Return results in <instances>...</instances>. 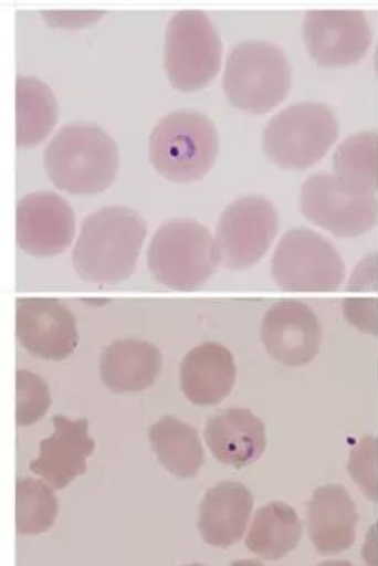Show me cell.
Masks as SVG:
<instances>
[{
    "mask_svg": "<svg viewBox=\"0 0 378 566\" xmlns=\"http://www.w3.org/2000/svg\"><path fill=\"white\" fill-rule=\"evenodd\" d=\"M147 223L128 207L101 208L84 220L73 250V266L85 282L114 285L136 270Z\"/></svg>",
    "mask_w": 378,
    "mask_h": 566,
    "instance_id": "6da1fadb",
    "label": "cell"
},
{
    "mask_svg": "<svg viewBox=\"0 0 378 566\" xmlns=\"http://www.w3.org/2000/svg\"><path fill=\"white\" fill-rule=\"evenodd\" d=\"M43 163L59 190L92 196L113 184L119 168V148L97 125L71 124L46 145Z\"/></svg>",
    "mask_w": 378,
    "mask_h": 566,
    "instance_id": "7a4b0ae2",
    "label": "cell"
},
{
    "mask_svg": "<svg viewBox=\"0 0 378 566\" xmlns=\"http://www.w3.org/2000/svg\"><path fill=\"white\" fill-rule=\"evenodd\" d=\"M219 132L192 109L167 114L149 136V160L165 179L191 184L210 172L219 156Z\"/></svg>",
    "mask_w": 378,
    "mask_h": 566,
    "instance_id": "3957f363",
    "label": "cell"
},
{
    "mask_svg": "<svg viewBox=\"0 0 378 566\" xmlns=\"http://www.w3.org/2000/svg\"><path fill=\"white\" fill-rule=\"evenodd\" d=\"M147 258L156 281L176 291L199 290L220 263L216 239L191 219L164 223L153 235Z\"/></svg>",
    "mask_w": 378,
    "mask_h": 566,
    "instance_id": "277c9868",
    "label": "cell"
},
{
    "mask_svg": "<svg viewBox=\"0 0 378 566\" xmlns=\"http://www.w3.org/2000/svg\"><path fill=\"white\" fill-rule=\"evenodd\" d=\"M291 74L290 62L279 46L246 41L234 46L228 56L223 90L235 108L262 116L285 101Z\"/></svg>",
    "mask_w": 378,
    "mask_h": 566,
    "instance_id": "5b68a950",
    "label": "cell"
},
{
    "mask_svg": "<svg viewBox=\"0 0 378 566\" xmlns=\"http://www.w3.org/2000/svg\"><path fill=\"white\" fill-rule=\"evenodd\" d=\"M337 136V117L328 105L302 102L270 120L263 133V149L279 167L305 170L328 153Z\"/></svg>",
    "mask_w": 378,
    "mask_h": 566,
    "instance_id": "8992f818",
    "label": "cell"
},
{
    "mask_svg": "<svg viewBox=\"0 0 378 566\" xmlns=\"http://www.w3.org/2000/svg\"><path fill=\"white\" fill-rule=\"evenodd\" d=\"M222 41L202 11H180L168 23L165 38V70L180 92H197L218 76Z\"/></svg>",
    "mask_w": 378,
    "mask_h": 566,
    "instance_id": "52a82bcc",
    "label": "cell"
},
{
    "mask_svg": "<svg viewBox=\"0 0 378 566\" xmlns=\"http://www.w3.org/2000/svg\"><path fill=\"white\" fill-rule=\"evenodd\" d=\"M271 271L282 290L297 293H330L345 279V263L336 248L309 228H294L283 235Z\"/></svg>",
    "mask_w": 378,
    "mask_h": 566,
    "instance_id": "ba28073f",
    "label": "cell"
},
{
    "mask_svg": "<svg viewBox=\"0 0 378 566\" xmlns=\"http://www.w3.org/2000/svg\"><path fill=\"white\" fill-rule=\"evenodd\" d=\"M277 211L262 196L234 200L220 218L216 245L228 270H246L266 254L277 234Z\"/></svg>",
    "mask_w": 378,
    "mask_h": 566,
    "instance_id": "9c48e42d",
    "label": "cell"
},
{
    "mask_svg": "<svg viewBox=\"0 0 378 566\" xmlns=\"http://www.w3.org/2000/svg\"><path fill=\"white\" fill-rule=\"evenodd\" d=\"M303 39L311 57L321 66H348L368 53L372 30L357 10L309 11L303 22Z\"/></svg>",
    "mask_w": 378,
    "mask_h": 566,
    "instance_id": "30bf717a",
    "label": "cell"
},
{
    "mask_svg": "<svg viewBox=\"0 0 378 566\" xmlns=\"http://www.w3.org/2000/svg\"><path fill=\"white\" fill-rule=\"evenodd\" d=\"M303 216L337 238H357L371 230L378 220L374 196L354 198L338 187L336 177L311 176L301 191Z\"/></svg>",
    "mask_w": 378,
    "mask_h": 566,
    "instance_id": "8fae6325",
    "label": "cell"
},
{
    "mask_svg": "<svg viewBox=\"0 0 378 566\" xmlns=\"http://www.w3.org/2000/svg\"><path fill=\"white\" fill-rule=\"evenodd\" d=\"M76 235V214L53 191L31 192L15 208V238L23 251L35 258L63 253Z\"/></svg>",
    "mask_w": 378,
    "mask_h": 566,
    "instance_id": "7c38bea8",
    "label": "cell"
},
{
    "mask_svg": "<svg viewBox=\"0 0 378 566\" xmlns=\"http://www.w3.org/2000/svg\"><path fill=\"white\" fill-rule=\"evenodd\" d=\"M15 334L27 352L45 360L66 359L78 342L76 317L57 298H19Z\"/></svg>",
    "mask_w": 378,
    "mask_h": 566,
    "instance_id": "4fadbf2b",
    "label": "cell"
},
{
    "mask_svg": "<svg viewBox=\"0 0 378 566\" xmlns=\"http://www.w3.org/2000/svg\"><path fill=\"white\" fill-rule=\"evenodd\" d=\"M260 336L267 354L286 367L308 365L321 352V322L303 302L282 301L271 306Z\"/></svg>",
    "mask_w": 378,
    "mask_h": 566,
    "instance_id": "5bb4252c",
    "label": "cell"
},
{
    "mask_svg": "<svg viewBox=\"0 0 378 566\" xmlns=\"http://www.w3.org/2000/svg\"><path fill=\"white\" fill-rule=\"evenodd\" d=\"M54 432L39 446V458L30 470L41 475L53 490H63L86 471V459L96 450V442L88 434L86 419L71 420L54 416Z\"/></svg>",
    "mask_w": 378,
    "mask_h": 566,
    "instance_id": "9a60e30c",
    "label": "cell"
},
{
    "mask_svg": "<svg viewBox=\"0 0 378 566\" xmlns=\"http://www.w3.org/2000/svg\"><path fill=\"white\" fill-rule=\"evenodd\" d=\"M358 513L345 486L328 483L314 491L308 505V533L322 556H334L356 542Z\"/></svg>",
    "mask_w": 378,
    "mask_h": 566,
    "instance_id": "2e32d148",
    "label": "cell"
},
{
    "mask_svg": "<svg viewBox=\"0 0 378 566\" xmlns=\"http://www.w3.org/2000/svg\"><path fill=\"white\" fill-rule=\"evenodd\" d=\"M204 440L212 455L224 465L245 468L265 453V423L246 408H230L208 420Z\"/></svg>",
    "mask_w": 378,
    "mask_h": 566,
    "instance_id": "e0dca14e",
    "label": "cell"
},
{
    "mask_svg": "<svg viewBox=\"0 0 378 566\" xmlns=\"http://www.w3.org/2000/svg\"><path fill=\"white\" fill-rule=\"evenodd\" d=\"M252 510L251 491L243 483L224 481L204 494L197 526L208 545L230 548L242 541Z\"/></svg>",
    "mask_w": 378,
    "mask_h": 566,
    "instance_id": "ac0fdd59",
    "label": "cell"
},
{
    "mask_svg": "<svg viewBox=\"0 0 378 566\" xmlns=\"http://www.w3.org/2000/svg\"><path fill=\"white\" fill-rule=\"evenodd\" d=\"M238 368L230 349L218 342L192 348L180 365V387L192 403L218 405L231 395Z\"/></svg>",
    "mask_w": 378,
    "mask_h": 566,
    "instance_id": "d6986e66",
    "label": "cell"
},
{
    "mask_svg": "<svg viewBox=\"0 0 378 566\" xmlns=\"http://www.w3.org/2000/svg\"><path fill=\"white\" fill-rule=\"evenodd\" d=\"M164 357L149 342L122 339L102 352L101 379L114 392H139L151 387L160 375Z\"/></svg>",
    "mask_w": 378,
    "mask_h": 566,
    "instance_id": "ffe728a7",
    "label": "cell"
},
{
    "mask_svg": "<svg viewBox=\"0 0 378 566\" xmlns=\"http://www.w3.org/2000/svg\"><path fill=\"white\" fill-rule=\"evenodd\" d=\"M59 117L56 97L41 78H15V144L30 148L53 132Z\"/></svg>",
    "mask_w": 378,
    "mask_h": 566,
    "instance_id": "44dd1931",
    "label": "cell"
},
{
    "mask_svg": "<svg viewBox=\"0 0 378 566\" xmlns=\"http://www.w3.org/2000/svg\"><path fill=\"white\" fill-rule=\"evenodd\" d=\"M302 538V522L293 506L271 502L255 511L246 546L255 556L279 560L295 549Z\"/></svg>",
    "mask_w": 378,
    "mask_h": 566,
    "instance_id": "7402d4cb",
    "label": "cell"
},
{
    "mask_svg": "<svg viewBox=\"0 0 378 566\" xmlns=\"http://www.w3.org/2000/svg\"><path fill=\"white\" fill-rule=\"evenodd\" d=\"M153 451L161 465L176 478L189 479L199 473L204 463V451L199 432L188 423L165 416L148 430Z\"/></svg>",
    "mask_w": 378,
    "mask_h": 566,
    "instance_id": "603a6c76",
    "label": "cell"
},
{
    "mask_svg": "<svg viewBox=\"0 0 378 566\" xmlns=\"http://www.w3.org/2000/svg\"><path fill=\"white\" fill-rule=\"evenodd\" d=\"M338 187L354 198L374 196L378 188V136L361 132L349 136L333 157Z\"/></svg>",
    "mask_w": 378,
    "mask_h": 566,
    "instance_id": "cb8c5ba5",
    "label": "cell"
},
{
    "mask_svg": "<svg viewBox=\"0 0 378 566\" xmlns=\"http://www.w3.org/2000/svg\"><path fill=\"white\" fill-rule=\"evenodd\" d=\"M59 502L45 481L23 478L15 482V528L23 536L45 533L56 521Z\"/></svg>",
    "mask_w": 378,
    "mask_h": 566,
    "instance_id": "d4e9b609",
    "label": "cell"
},
{
    "mask_svg": "<svg viewBox=\"0 0 378 566\" xmlns=\"http://www.w3.org/2000/svg\"><path fill=\"white\" fill-rule=\"evenodd\" d=\"M51 405L50 387L42 377L27 369L15 373V422L30 427L46 415Z\"/></svg>",
    "mask_w": 378,
    "mask_h": 566,
    "instance_id": "484cf974",
    "label": "cell"
},
{
    "mask_svg": "<svg viewBox=\"0 0 378 566\" xmlns=\"http://www.w3.org/2000/svg\"><path fill=\"white\" fill-rule=\"evenodd\" d=\"M348 471L350 479L366 497L378 502V439L365 436L358 440L349 454Z\"/></svg>",
    "mask_w": 378,
    "mask_h": 566,
    "instance_id": "4316f807",
    "label": "cell"
},
{
    "mask_svg": "<svg viewBox=\"0 0 378 566\" xmlns=\"http://www.w3.org/2000/svg\"><path fill=\"white\" fill-rule=\"evenodd\" d=\"M344 314L350 325L368 334L378 333V301L376 297H346Z\"/></svg>",
    "mask_w": 378,
    "mask_h": 566,
    "instance_id": "83f0119b",
    "label": "cell"
},
{
    "mask_svg": "<svg viewBox=\"0 0 378 566\" xmlns=\"http://www.w3.org/2000/svg\"><path fill=\"white\" fill-rule=\"evenodd\" d=\"M45 19H49L53 25L63 27V29H78V27L88 25L101 18L102 11H49Z\"/></svg>",
    "mask_w": 378,
    "mask_h": 566,
    "instance_id": "f1b7e54d",
    "label": "cell"
},
{
    "mask_svg": "<svg viewBox=\"0 0 378 566\" xmlns=\"http://www.w3.org/2000/svg\"><path fill=\"white\" fill-rule=\"evenodd\" d=\"M364 559L368 566H378V524L368 531L364 544Z\"/></svg>",
    "mask_w": 378,
    "mask_h": 566,
    "instance_id": "f546056e",
    "label": "cell"
},
{
    "mask_svg": "<svg viewBox=\"0 0 378 566\" xmlns=\"http://www.w3.org/2000/svg\"><path fill=\"white\" fill-rule=\"evenodd\" d=\"M318 566H354L350 565L349 562L346 560H329V562H323V564Z\"/></svg>",
    "mask_w": 378,
    "mask_h": 566,
    "instance_id": "4dcf8cb0",
    "label": "cell"
},
{
    "mask_svg": "<svg viewBox=\"0 0 378 566\" xmlns=\"http://www.w3.org/2000/svg\"><path fill=\"white\" fill-rule=\"evenodd\" d=\"M230 566H263L258 560H239L234 562V564H231Z\"/></svg>",
    "mask_w": 378,
    "mask_h": 566,
    "instance_id": "1f68e13d",
    "label": "cell"
},
{
    "mask_svg": "<svg viewBox=\"0 0 378 566\" xmlns=\"http://www.w3.org/2000/svg\"><path fill=\"white\" fill-rule=\"evenodd\" d=\"M188 566H203V565H188Z\"/></svg>",
    "mask_w": 378,
    "mask_h": 566,
    "instance_id": "d6a6232c",
    "label": "cell"
}]
</instances>
